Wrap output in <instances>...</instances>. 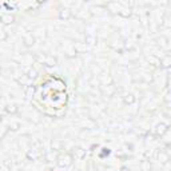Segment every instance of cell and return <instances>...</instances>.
<instances>
[{
	"label": "cell",
	"mask_w": 171,
	"mask_h": 171,
	"mask_svg": "<svg viewBox=\"0 0 171 171\" xmlns=\"http://www.w3.org/2000/svg\"><path fill=\"white\" fill-rule=\"evenodd\" d=\"M68 165H71V160H69V157L68 155H66V157H61L59 159V166H68Z\"/></svg>",
	"instance_id": "6da1fadb"
},
{
	"label": "cell",
	"mask_w": 171,
	"mask_h": 171,
	"mask_svg": "<svg viewBox=\"0 0 171 171\" xmlns=\"http://www.w3.org/2000/svg\"><path fill=\"white\" fill-rule=\"evenodd\" d=\"M165 133H166V124H163V123L158 124L157 126V134L158 135H163Z\"/></svg>",
	"instance_id": "7a4b0ae2"
},
{
	"label": "cell",
	"mask_w": 171,
	"mask_h": 171,
	"mask_svg": "<svg viewBox=\"0 0 171 171\" xmlns=\"http://www.w3.org/2000/svg\"><path fill=\"white\" fill-rule=\"evenodd\" d=\"M75 155H76V158H77V159H82L84 155H86V151L82 150V149H77V150H75Z\"/></svg>",
	"instance_id": "3957f363"
},
{
	"label": "cell",
	"mask_w": 171,
	"mask_h": 171,
	"mask_svg": "<svg viewBox=\"0 0 171 171\" xmlns=\"http://www.w3.org/2000/svg\"><path fill=\"white\" fill-rule=\"evenodd\" d=\"M124 102H126V103H133L134 102V96L131 95V94L126 95V96H124Z\"/></svg>",
	"instance_id": "277c9868"
},
{
	"label": "cell",
	"mask_w": 171,
	"mask_h": 171,
	"mask_svg": "<svg viewBox=\"0 0 171 171\" xmlns=\"http://www.w3.org/2000/svg\"><path fill=\"white\" fill-rule=\"evenodd\" d=\"M2 19L4 20V23H11L12 21V16H5L4 15V16H2Z\"/></svg>",
	"instance_id": "5b68a950"
},
{
	"label": "cell",
	"mask_w": 171,
	"mask_h": 171,
	"mask_svg": "<svg viewBox=\"0 0 171 171\" xmlns=\"http://www.w3.org/2000/svg\"><path fill=\"white\" fill-rule=\"evenodd\" d=\"M120 171H128V170H127V168H122Z\"/></svg>",
	"instance_id": "8992f818"
}]
</instances>
